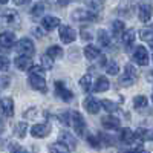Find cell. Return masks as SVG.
<instances>
[{"label":"cell","instance_id":"35","mask_svg":"<svg viewBox=\"0 0 153 153\" xmlns=\"http://www.w3.org/2000/svg\"><path fill=\"white\" fill-rule=\"evenodd\" d=\"M106 72L109 75H117L120 72V68L117 65V61H109L107 65H106Z\"/></svg>","mask_w":153,"mask_h":153},{"label":"cell","instance_id":"26","mask_svg":"<svg viewBox=\"0 0 153 153\" xmlns=\"http://www.w3.org/2000/svg\"><path fill=\"white\" fill-rule=\"evenodd\" d=\"M112 29H113V35H115V37H120V35H123V32L126 31V25H124V22H121V20H115V22L112 23Z\"/></svg>","mask_w":153,"mask_h":153},{"label":"cell","instance_id":"5","mask_svg":"<svg viewBox=\"0 0 153 153\" xmlns=\"http://www.w3.org/2000/svg\"><path fill=\"white\" fill-rule=\"evenodd\" d=\"M136 78H138V71H136V68H135L133 65H126V68H124V75L120 78V84L124 86V87H129V86H132V84L136 81Z\"/></svg>","mask_w":153,"mask_h":153},{"label":"cell","instance_id":"3","mask_svg":"<svg viewBox=\"0 0 153 153\" xmlns=\"http://www.w3.org/2000/svg\"><path fill=\"white\" fill-rule=\"evenodd\" d=\"M71 124L75 129V133L80 135V136H84L86 135V129H87V124H86V120L84 117L80 113V112H71Z\"/></svg>","mask_w":153,"mask_h":153},{"label":"cell","instance_id":"21","mask_svg":"<svg viewBox=\"0 0 153 153\" xmlns=\"http://www.w3.org/2000/svg\"><path fill=\"white\" fill-rule=\"evenodd\" d=\"M135 38H136L135 29H127V31L123 32V38H121V40H123V45L126 46V49H130V46L135 42Z\"/></svg>","mask_w":153,"mask_h":153},{"label":"cell","instance_id":"31","mask_svg":"<svg viewBox=\"0 0 153 153\" xmlns=\"http://www.w3.org/2000/svg\"><path fill=\"white\" fill-rule=\"evenodd\" d=\"M147 104H149V101H147V98L144 95H138V97L133 98V107L135 109H143Z\"/></svg>","mask_w":153,"mask_h":153},{"label":"cell","instance_id":"29","mask_svg":"<svg viewBox=\"0 0 153 153\" xmlns=\"http://www.w3.org/2000/svg\"><path fill=\"white\" fill-rule=\"evenodd\" d=\"M46 55L49 57V58H60V57H63V49L60 48V46H51L49 49H48V52H46Z\"/></svg>","mask_w":153,"mask_h":153},{"label":"cell","instance_id":"10","mask_svg":"<svg viewBox=\"0 0 153 153\" xmlns=\"http://www.w3.org/2000/svg\"><path fill=\"white\" fill-rule=\"evenodd\" d=\"M58 143H61L69 152L76 149V141H75V138H74L69 132H66V130L60 132V135H58Z\"/></svg>","mask_w":153,"mask_h":153},{"label":"cell","instance_id":"22","mask_svg":"<svg viewBox=\"0 0 153 153\" xmlns=\"http://www.w3.org/2000/svg\"><path fill=\"white\" fill-rule=\"evenodd\" d=\"M100 55H101V52H100V49H98L97 46L87 45V46L84 48V57H86L87 60H95V58H98Z\"/></svg>","mask_w":153,"mask_h":153},{"label":"cell","instance_id":"27","mask_svg":"<svg viewBox=\"0 0 153 153\" xmlns=\"http://www.w3.org/2000/svg\"><path fill=\"white\" fill-rule=\"evenodd\" d=\"M80 86L84 92H91V89H92V78H91V75L86 74L81 76V80H80Z\"/></svg>","mask_w":153,"mask_h":153},{"label":"cell","instance_id":"39","mask_svg":"<svg viewBox=\"0 0 153 153\" xmlns=\"http://www.w3.org/2000/svg\"><path fill=\"white\" fill-rule=\"evenodd\" d=\"M9 152H11V153H28L26 149L22 147V146L17 144V143H11V144H9Z\"/></svg>","mask_w":153,"mask_h":153},{"label":"cell","instance_id":"53","mask_svg":"<svg viewBox=\"0 0 153 153\" xmlns=\"http://www.w3.org/2000/svg\"><path fill=\"white\" fill-rule=\"evenodd\" d=\"M152 101H153V92H152Z\"/></svg>","mask_w":153,"mask_h":153},{"label":"cell","instance_id":"49","mask_svg":"<svg viewBox=\"0 0 153 153\" xmlns=\"http://www.w3.org/2000/svg\"><path fill=\"white\" fill-rule=\"evenodd\" d=\"M147 78H149V81H153V71H152V72L147 75Z\"/></svg>","mask_w":153,"mask_h":153},{"label":"cell","instance_id":"8","mask_svg":"<svg viewBox=\"0 0 153 153\" xmlns=\"http://www.w3.org/2000/svg\"><path fill=\"white\" fill-rule=\"evenodd\" d=\"M133 60L138 63L139 66H147L149 65V51L144 46H138L133 51Z\"/></svg>","mask_w":153,"mask_h":153},{"label":"cell","instance_id":"42","mask_svg":"<svg viewBox=\"0 0 153 153\" xmlns=\"http://www.w3.org/2000/svg\"><path fill=\"white\" fill-rule=\"evenodd\" d=\"M31 32H32V34H34L35 37H38V38H42V37L45 35V32H43V29H42V28H38V26H34Z\"/></svg>","mask_w":153,"mask_h":153},{"label":"cell","instance_id":"47","mask_svg":"<svg viewBox=\"0 0 153 153\" xmlns=\"http://www.w3.org/2000/svg\"><path fill=\"white\" fill-rule=\"evenodd\" d=\"M12 2H14L16 5H19V6H20V5H25V3H28L29 0H12Z\"/></svg>","mask_w":153,"mask_h":153},{"label":"cell","instance_id":"33","mask_svg":"<svg viewBox=\"0 0 153 153\" xmlns=\"http://www.w3.org/2000/svg\"><path fill=\"white\" fill-rule=\"evenodd\" d=\"M100 106H103V107H104L109 113H113V112H117V110H118V106L115 104L113 101H110V100H103Z\"/></svg>","mask_w":153,"mask_h":153},{"label":"cell","instance_id":"36","mask_svg":"<svg viewBox=\"0 0 153 153\" xmlns=\"http://www.w3.org/2000/svg\"><path fill=\"white\" fill-rule=\"evenodd\" d=\"M43 12H45V5H42V3H35L31 8V16L32 17H38V16H42Z\"/></svg>","mask_w":153,"mask_h":153},{"label":"cell","instance_id":"50","mask_svg":"<svg viewBox=\"0 0 153 153\" xmlns=\"http://www.w3.org/2000/svg\"><path fill=\"white\" fill-rule=\"evenodd\" d=\"M5 141H6V139H0V149L5 147Z\"/></svg>","mask_w":153,"mask_h":153},{"label":"cell","instance_id":"19","mask_svg":"<svg viewBox=\"0 0 153 153\" xmlns=\"http://www.w3.org/2000/svg\"><path fill=\"white\" fill-rule=\"evenodd\" d=\"M14 63H16V66H17L20 71H29V69L34 66V63H32L31 57H23V55L17 57Z\"/></svg>","mask_w":153,"mask_h":153},{"label":"cell","instance_id":"37","mask_svg":"<svg viewBox=\"0 0 153 153\" xmlns=\"http://www.w3.org/2000/svg\"><path fill=\"white\" fill-rule=\"evenodd\" d=\"M42 68H43L45 71H51V69L54 68V60L49 58L48 55H43V57H42Z\"/></svg>","mask_w":153,"mask_h":153},{"label":"cell","instance_id":"38","mask_svg":"<svg viewBox=\"0 0 153 153\" xmlns=\"http://www.w3.org/2000/svg\"><path fill=\"white\" fill-rule=\"evenodd\" d=\"M86 141H87L89 146L94 147V149H100V147H101V144H100V141H98V138L94 136V135H87V136H86Z\"/></svg>","mask_w":153,"mask_h":153},{"label":"cell","instance_id":"44","mask_svg":"<svg viewBox=\"0 0 153 153\" xmlns=\"http://www.w3.org/2000/svg\"><path fill=\"white\" fill-rule=\"evenodd\" d=\"M123 153H150V152L144 150L143 147H136V149H132V150H127V152H123Z\"/></svg>","mask_w":153,"mask_h":153},{"label":"cell","instance_id":"32","mask_svg":"<svg viewBox=\"0 0 153 153\" xmlns=\"http://www.w3.org/2000/svg\"><path fill=\"white\" fill-rule=\"evenodd\" d=\"M49 152H51V153H69V150L63 146L61 143H58V141L49 146Z\"/></svg>","mask_w":153,"mask_h":153},{"label":"cell","instance_id":"2","mask_svg":"<svg viewBox=\"0 0 153 153\" xmlns=\"http://www.w3.org/2000/svg\"><path fill=\"white\" fill-rule=\"evenodd\" d=\"M0 25L5 28H20V16L14 9H6L0 14Z\"/></svg>","mask_w":153,"mask_h":153},{"label":"cell","instance_id":"1","mask_svg":"<svg viewBox=\"0 0 153 153\" xmlns=\"http://www.w3.org/2000/svg\"><path fill=\"white\" fill-rule=\"evenodd\" d=\"M31 74H29V84L34 91H38L42 94H46L48 92V86H46V81H45V69L42 66H32L31 69Z\"/></svg>","mask_w":153,"mask_h":153},{"label":"cell","instance_id":"7","mask_svg":"<svg viewBox=\"0 0 153 153\" xmlns=\"http://www.w3.org/2000/svg\"><path fill=\"white\" fill-rule=\"evenodd\" d=\"M72 20L75 22H95L97 20V14L87 11V9H76L72 12Z\"/></svg>","mask_w":153,"mask_h":153},{"label":"cell","instance_id":"12","mask_svg":"<svg viewBox=\"0 0 153 153\" xmlns=\"http://www.w3.org/2000/svg\"><path fill=\"white\" fill-rule=\"evenodd\" d=\"M55 94L58 98H61L63 101H71L74 100V94L65 86L63 81H55Z\"/></svg>","mask_w":153,"mask_h":153},{"label":"cell","instance_id":"34","mask_svg":"<svg viewBox=\"0 0 153 153\" xmlns=\"http://www.w3.org/2000/svg\"><path fill=\"white\" fill-rule=\"evenodd\" d=\"M58 121L65 126H69L71 124V112L69 110H65V112H60L58 113Z\"/></svg>","mask_w":153,"mask_h":153},{"label":"cell","instance_id":"54","mask_svg":"<svg viewBox=\"0 0 153 153\" xmlns=\"http://www.w3.org/2000/svg\"><path fill=\"white\" fill-rule=\"evenodd\" d=\"M152 141H153V139H152Z\"/></svg>","mask_w":153,"mask_h":153},{"label":"cell","instance_id":"45","mask_svg":"<svg viewBox=\"0 0 153 153\" xmlns=\"http://www.w3.org/2000/svg\"><path fill=\"white\" fill-rule=\"evenodd\" d=\"M35 112H37V110L32 107V109H29V110H26V112H25V117H28L29 120H31V118H35V117H34V115H35Z\"/></svg>","mask_w":153,"mask_h":153},{"label":"cell","instance_id":"15","mask_svg":"<svg viewBox=\"0 0 153 153\" xmlns=\"http://www.w3.org/2000/svg\"><path fill=\"white\" fill-rule=\"evenodd\" d=\"M83 107L86 109L87 113H92V115H97L100 112V101H97L94 97H87L84 101H83Z\"/></svg>","mask_w":153,"mask_h":153},{"label":"cell","instance_id":"24","mask_svg":"<svg viewBox=\"0 0 153 153\" xmlns=\"http://www.w3.org/2000/svg\"><path fill=\"white\" fill-rule=\"evenodd\" d=\"M135 136L139 141H152L153 139V132L147 130V129H138L135 132Z\"/></svg>","mask_w":153,"mask_h":153},{"label":"cell","instance_id":"43","mask_svg":"<svg viewBox=\"0 0 153 153\" xmlns=\"http://www.w3.org/2000/svg\"><path fill=\"white\" fill-rule=\"evenodd\" d=\"M81 38H83L84 42H91L92 40V34L84 29V31H81Z\"/></svg>","mask_w":153,"mask_h":153},{"label":"cell","instance_id":"17","mask_svg":"<svg viewBox=\"0 0 153 153\" xmlns=\"http://www.w3.org/2000/svg\"><path fill=\"white\" fill-rule=\"evenodd\" d=\"M120 139H121V143H124V144H133L136 141V136H135L133 130L124 127V129H121V132H120Z\"/></svg>","mask_w":153,"mask_h":153},{"label":"cell","instance_id":"16","mask_svg":"<svg viewBox=\"0 0 153 153\" xmlns=\"http://www.w3.org/2000/svg\"><path fill=\"white\" fill-rule=\"evenodd\" d=\"M101 124L107 130H118L121 126V121L117 117H103L101 118Z\"/></svg>","mask_w":153,"mask_h":153},{"label":"cell","instance_id":"52","mask_svg":"<svg viewBox=\"0 0 153 153\" xmlns=\"http://www.w3.org/2000/svg\"><path fill=\"white\" fill-rule=\"evenodd\" d=\"M8 3V0H0V5H6Z\"/></svg>","mask_w":153,"mask_h":153},{"label":"cell","instance_id":"51","mask_svg":"<svg viewBox=\"0 0 153 153\" xmlns=\"http://www.w3.org/2000/svg\"><path fill=\"white\" fill-rule=\"evenodd\" d=\"M8 51H9V49H6V48H3L2 45H0V52H8Z\"/></svg>","mask_w":153,"mask_h":153},{"label":"cell","instance_id":"13","mask_svg":"<svg viewBox=\"0 0 153 153\" xmlns=\"http://www.w3.org/2000/svg\"><path fill=\"white\" fill-rule=\"evenodd\" d=\"M49 133H51V124H48V123L35 124L31 129V135L34 138H46Z\"/></svg>","mask_w":153,"mask_h":153},{"label":"cell","instance_id":"25","mask_svg":"<svg viewBox=\"0 0 153 153\" xmlns=\"http://www.w3.org/2000/svg\"><path fill=\"white\" fill-rule=\"evenodd\" d=\"M26 132H28V123L25 121H20L16 124V129H14V135L17 138H25L26 136Z\"/></svg>","mask_w":153,"mask_h":153},{"label":"cell","instance_id":"28","mask_svg":"<svg viewBox=\"0 0 153 153\" xmlns=\"http://www.w3.org/2000/svg\"><path fill=\"white\" fill-rule=\"evenodd\" d=\"M139 37H141V40L147 42L150 45V48L153 49V29H143L139 32Z\"/></svg>","mask_w":153,"mask_h":153},{"label":"cell","instance_id":"40","mask_svg":"<svg viewBox=\"0 0 153 153\" xmlns=\"http://www.w3.org/2000/svg\"><path fill=\"white\" fill-rule=\"evenodd\" d=\"M9 69V60L5 55H0V71H8Z\"/></svg>","mask_w":153,"mask_h":153},{"label":"cell","instance_id":"14","mask_svg":"<svg viewBox=\"0 0 153 153\" xmlns=\"http://www.w3.org/2000/svg\"><path fill=\"white\" fill-rule=\"evenodd\" d=\"M16 43V34L12 31H3L0 32V45L6 49H11Z\"/></svg>","mask_w":153,"mask_h":153},{"label":"cell","instance_id":"23","mask_svg":"<svg viewBox=\"0 0 153 153\" xmlns=\"http://www.w3.org/2000/svg\"><path fill=\"white\" fill-rule=\"evenodd\" d=\"M97 38H98V43L103 48H109L110 46V35H109V32L106 29H100Z\"/></svg>","mask_w":153,"mask_h":153},{"label":"cell","instance_id":"48","mask_svg":"<svg viewBox=\"0 0 153 153\" xmlns=\"http://www.w3.org/2000/svg\"><path fill=\"white\" fill-rule=\"evenodd\" d=\"M3 132H5V121L0 118V135H2Z\"/></svg>","mask_w":153,"mask_h":153},{"label":"cell","instance_id":"4","mask_svg":"<svg viewBox=\"0 0 153 153\" xmlns=\"http://www.w3.org/2000/svg\"><path fill=\"white\" fill-rule=\"evenodd\" d=\"M16 51H17L19 54H22L23 57H31V55L35 54V46H34V43H32L31 38L23 37V38H20V40L17 42Z\"/></svg>","mask_w":153,"mask_h":153},{"label":"cell","instance_id":"30","mask_svg":"<svg viewBox=\"0 0 153 153\" xmlns=\"http://www.w3.org/2000/svg\"><path fill=\"white\" fill-rule=\"evenodd\" d=\"M98 141H100V144L101 146H107V147H110V146H113V143H115V139L112 138V136H109V135H106V133H98Z\"/></svg>","mask_w":153,"mask_h":153},{"label":"cell","instance_id":"9","mask_svg":"<svg viewBox=\"0 0 153 153\" xmlns=\"http://www.w3.org/2000/svg\"><path fill=\"white\" fill-rule=\"evenodd\" d=\"M0 115L6 118H11L14 115V101H12V98L6 97L0 101Z\"/></svg>","mask_w":153,"mask_h":153},{"label":"cell","instance_id":"6","mask_svg":"<svg viewBox=\"0 0 153 153\" xmlns=\"http://www.w3.org/2000/svg\"><path fill=\"white\" fill-rule=\"evenodd\" d=\"M76 38V32L74 28L68 26V25H61L60 26V40L66 45H71Z\"/></svg>","mask_w":153,"mask_h":153},{"label":"cell","instance_id":"11","mask_svg":"<svg viewBox=\"0 0 153 153\" xmlns=\"http://www.w3.org/2000/svg\"><path fill=\"white\" fill-rule=\"evenodd\" d=\"M138 17L143 23L150 22V19L153 17V5L150 3H141L138 8Z\"/></svg>","mask_w":153,"mask_h":153},{"label":"cell","instance_id":"41","mask_svg":"<svg viewBox=\"0 0 153 153\" xmlns=\"http://www.w3.org/2000/svg\"><path fill=\"white\" fill-rule=\"evenodd\" d=\"M9 83H11L9 76H0V89L8 87V86H9Z\"/></svg>","mask_w":153,"mask_h":153},{"label":"cell","instance_id":"18","mask_svg":"<svg viewBox=\"0 0 153 153\" xmlns=\"http://www.w3.org/2000/svg\"><path fill=\"white\" fill-rule=\"evenodd\" d=\"M42 25H43V28L48 29V31H52L55 28L60 26V19L54 17V16H46L42 19Z\"/></svg>","mask_w":153,"mask_h":153},{"label":"cell","instance_id":"46","mask_svg":"<svg viewBox=\"0 0 153 153\" xmlns=\"http://www.w3.org/2000/svg\"><path fill=\"white\" fill-rule=\"evenodd\" d=\"M71 2H74V0H57V3H58L60 6H66V5H69Z\"/></svg>","mask_w":153,"mask_h":153},{"label":"cell","instance_id":"20","mask_svg":"<svg viewBox=\"0 0 153 153\" xmlns=\"http://www.w3.org/2000/svg\"><path fill=\"white\" fill-rule=\"evenodd\" d=\"M109 87H110V83H109V80L106 78V76H98L97 81H95V84L92 86V89H94L95 92H98V94L106 92Z\"/></svg>","mask_w":153,"mask_h":153}]
</instances>
